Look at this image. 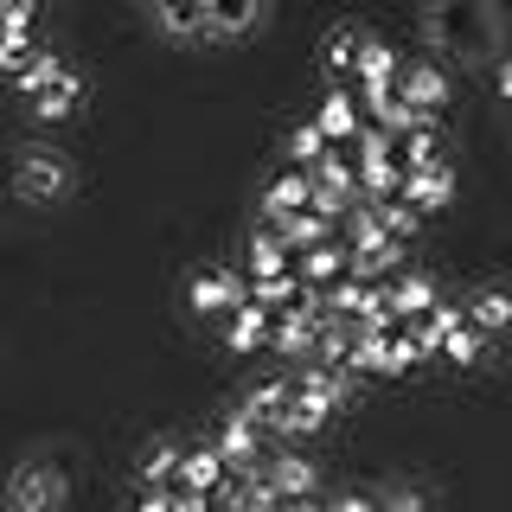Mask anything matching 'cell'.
Returning <instances> with one entry per match:
<instances>
[{
	"label": "cell",
	"instance_id": "6da1fadb",
	"mask_svg": "<svg viewBox=\"0 0 512 512\" xmlns=\"http://www.w3.org/2000/svg\"><path fill=\"white\" fill-rule=\"evenodd\" d=\"M320 320H327V295H320V288H308L295 308H282V314H276V333H269V346H276L282 359L308 365L314 352H320Z\"/></svg>",
	"mask_w": 512,
	"mask_h": 512
},
{
	"label": "cell",
	"instance_id": "b9f144b4",
	"mask_svg": "<svg viewBox=\"0 0 512 512\" xmlns=\"http://www.w3.org/2000/svg\"><path fill=\"white\" fill-rule=\"evenodd\" d=\"M282 512H333V500H320V493L314 500H282Z\"/></svg>",
	"mask_w": 512,
	"mask_h": 512
},
{
	"label": "cell",
	"instance_id": "7a4b0ae2",
	"mask_svg": "<svg viewBox=\"0 0 512 512\" xmlns=\"http://www.w3.org/2000/svg\"><path fill=\"white\" fill-rule=\"evenodd\" d=\"M359 199H365V186H359V160H352L346 148H333V154L314 167V212H327L333 224H340Z\"/></svg>",
	"mask_w": 512,
	"mask_h": 512
},
{
	"label": "cell",
	"instance_id": "7bdbcfd3",
	"mask_svg": "<svg viewBox=\"0 0 512 512\" xmlns=\"http://www.w3.org/2000/svg\"><path fill=\"white\" fill-rule=\"evenodd\" d=\"M180 493V487H173ZM180 512H212V500H205V493H180Z\"/></svg>",
	"mask_w": 512,
	"mask_h": 512
},
{
	"label": "cell",
	"instance_id": "ffe728a7",
	"mask_svg": "<svg viewBox=\"0 0 512 512\" xmlns=\"http://www.w3.org/2000/svg\"><path fill=\"white\" fill-rule=\"evenodd\" d=\"M340 224H346V250H384V244H397V237L384 231L378 199H359V205H352V212H346Z\"/></svg>",
	"mask_w": 512,
	"mask_h": 512
},
{
	"label": "cell",
	"instance_id": "1f68e13d",
	"mask_svg": "<svg viewBox=\"0 0 512 512\" xmlns=\"http://www.w3.org/2000/svg\"><path fill=\"white\" fill-rule=\"evenodd\" d=\"M64 71H71V64H64L58 52H45V45H39V58H32V64H26L20 77H13V90H20L26 103H32V96H39V90H52V84H58Z\"/></svg>",
	"mask_w": 512,
	"mask_h": 512
},
{
	"label": "cell",
	"instance_id": "74e56055",
	"mask_svg": "<svg viewBox=\"0 0 512 512\" xmlns=\"http://www.w3.org/2000/svg\"><path fill=\"white\" fill-rule=\"evenodd\" d=\"M480 346H487V333H480V327H474V320H468V327H461V333H448V346L436 352V359H455V365H474V359H480Z\"/></svg>",
	"mask_w": 512,
	"mask_h": 512
},
{
	"label": "cell",
	"instance_id": "60d3db41",
	"mask_svg": "<svg viewBox=\"0 0 512 512\" xmlns=\"http://www.w3.org/2000/svg\"><path fill=\"white\" fill-rule=\"evenodd\" d=\"M384 512H429V500L416 487H391V493H384Z\"/></svg>",
	"mask_w": 512,
	"mask_h": 512
},
{
	"label": "cell",
	"instance_id": "f35d334b",
	"mask_svg": "<svg viewBox=\"0 0 512 512\" xmlns=\"http://www.w3.org/2000/svg\"><path fill=\"white\" fill-rule=\"evenodd\" d=\"M333 512H384V493L378 487H352V493L333 500Z\"/></svg>",
	"mask_w": 512,
	"mask_h": 512
},
{
	"label": "cell",
	"instance_id": "8fae6325",
	"mask_svg": "<svg viewBox=\"0 0 512 512\" xmlns=\"http://www.w3.org/2000/svg\"><path fill=\"white\" fill-rule=\"evenodd\" d=\"M295 391H314L320 404H333V410H346L352 404V372L346 365H327V359H308V365H295Z\"/></svg>",
	"mask_w": 512,
	"mask_h": 512
},
{
	"label": "cell",
	"instance_id": "5b68a950",
	"mask_svg": "<svg viewBox=\"0 0 512 512\" xmlns=\"http://www.w3.org/2000/svg\"><path fill=\"white\" fill-rule=\"evenodd\" d=\"M180 493H205L212 500L218 487H231V468H224V455H218V442L205 436V442H192L186 455H180V480H173Z\"/></svg>",
	"mask_w": 512,
	"mask_h": 512
},
{
	"label": "cell",
	"instance_id": "52a82bcc",
	"mask_svg": "<svg viewBox=\"0 0 512 512\" xmlns=\"http://www.w3.org/2000/svg\"><path fill=\"white\" fill-rule=\"evenodd\" d=\"M186 295H192V308H199V314H218V320H224V314L237 308V301L250 295V282L237 276V269H199Z\"/></svg>",
	"mask_w": 512,
	"mask_h": 512
},
{
	"label": "cell",
	"instance_id": "ee69618b",
	"mask_svg": "<svg viewBox=\"0 0 512 512\" xmlns=\"http://www.w3.org/2000/svg\"><path fill=\"white\" fill-rule=\"evenodd\" d=\"M500 96H506V103H512V58L500 64Z\"/></svg>",
	"mask_w": 512,
	"mask_h": 512
},
{
	"label": "cell",
	"instance_id": "d590c367",
	"mask_svg": "<svg viewBox=\"0 0 512 512\" xmlns=\"http://www.w3.org/2000/svg\"><path fill=\"white\" fill-rule=\"evenodd\" d=\"M205 13H212V32H218V39H237V32L256 20V0H205Z\"/></svg>",
	"mask_w": 512,
	"mask_h": 512
},
{
	"label": "cell",
	"instance_id": "44dd1931",
	"mask_svg": "<svg viewBox=\"0 0 512 512\" xmlns=\"http://www.w3.org/2000/svg\"><path fill=\"white\" fill-rule=\"evenodd\" d=\"M397 71H404L397 45H384V39H365V52H359V71H352V84H359V90H378V84H397Z\"/></svg>",
	"mask_w": 512,
	"mask_h": 512
},
{
	"label": "cell",
	"instance_id": "4fadbf2b",
	"mask_svg": "<svg viewBox=\"0 0 512 512\" xmlns=\"http://www.w3.org/2000/svg\"><path fill=\"white\" fill-rule=\"evenodd\" d=\"M295 404V378H263V384H250V397H244V416L263 436H276L282 429V410Z\"/></svg>",
	"mask_w": 512,
	"mask_h": 512
},
{
	"label": "cell",
	"instance_id": "9a60e30c",
	"mask_svg": "<svg viewBox=\"0 0 512 512\" xmlns=\"http://www.w3.org/2000/svg\"><path fill=\"white\" fill-rule=\"evenodd\" d=\"M397 160H404V173H423V167H448L442 128H436V122H416L410 135H397Z\"/></svg>",
	"mask_w": 512,
	"mask_h": 512
},
{
	"label": "cell",
	"instance_id": "f1b7e54d",
	"mask_svg": "<svg viewBox=\"0 0 512 512\" xmlns=\"http://www.w3.org/2000/svg\"><path fill=\"white\" fill-rule=\"evenodd\" d=\"M167 32H180V39H199V32H212V13H205V0H154Z\"/></svg>",
	"mask_w": 512,
	"mask_h": 512
},
{
	"label": "cell",
	"instance_id": "7c38bea8",
	"mask_svg": "<svg viewBox=\"0 0 512 512\" xmlns=\"http://www.w3.org/2000/svg\"><path fill=\"white\" fill-rule=\"evenodd\" d=\"M263 474L276 480V493H282V500H314V493H320V468H314L308 455H295V448H276Z\"/></svg>",
	"mask_w": 512,
	"mask_h": 512
},
{
	"label": "cell",
	"instance_id": "ab89813d",
	"mask_svg": "<svg viewBox=\"0 0 512 512\" xmlns=\"http://www.w3.org/2000/svg\"><path fill=\"white\" fill-rule=\"evenodd\" d=\"M135 512H180V493H173V487H141Z\"/></svg>",
	"mask_w": 512,
	"mask_h": 512
},
{
	"label": "cell",
	"instance_id": "277c9868",
	"mask_svg": "<svg viewBox=\"0 0 512 512\" xmlns=\"http://www.w3.org/2000/svg\"><path fill=\"white\" fill-rule=\"evenodd\" d=\"M314 122H320V135L333 141V148H352L359 141V84H333L327 96H320V109H314Z\"/></svg>",
	"mask_w": 512,
	"mask_h": 512
},
{
	"label": "cell",
	"instance_id": "cb8c5ba5",
	"mask_svg": "<svg viewBox=\"0 0 512 512\" xmlns=\"http://www.w3.org/2000/svg\"><path fill=\"white\" fill-rule=\"evenodd\" d=\"M180 455H186L180 442H148V448L135 455L141 487H173V480H180Z\"/></svg>",
	"mask_w": 512,
	"mask_h": 512
},
{
	"label": "cell",
	"instance_id": "30bf717a",
	"mask_svg": "<svg viewBox=\"0 0 512 512\" xmlns=\"http://www.w3.org/2000/svg\"><path fill=\"white\" fill-rule=\"evenodd\" d=\"M308 205H314V173H301V167H282L276 180H269V192H263V218L269 224L308 212Z\"/></svg>",
	"mask_w": 512,
	"mask_h": 512
},
{
	"label": "cell",
	"instance_id": "d6986e66",
	"mask_svg": "<svg viewBox=\"0 0 512 512\" xmlns=\"http://www.w3.org/2000/svg\"><path fill=\"white\" fill-rule=\"evenodd\" d=\"M224 512H282V493L269 474H237L224 487Z\"/></svg>",
	"mask_w": 512,
	"mask_h": 512
},
{
	"label": "cell",
	"instance_id": "603a6c76",
	"mask_svg": "<svg viewBox=\"0 0 512 512\" xmlns=\"http://www.w3.org/2000/svg\"><path fill=\"white\" fill-rule=\"evenodd\" d=\"M333 416V404H320L314 391H295V404L282 410V429H276V442H301V436H314L320 423Z\"/></svg>",
	"mask_w": 512,
	"mask_h": 512
},
{
	"label": "cell",
	"instance_id": "f546056e",
	"mask_svg": "<svg viewBox=\"0 0 512 512\" xmlns=\"http://www.w3.org/2000/svg\"><path fill=\"white\" fill-rule=\"evenodd\" d=\"M250 295L263 301L269 314H282V308H295V301L308 295V282H301V269H288V276H263V282H250Z\"/></svg>",
	"mask_w": 512,
	"mask_h": 512
},
{
	"label": "cell",
	"instance_id": "ba28073f",
	"mask_svg": "<svg viewBox=\"0 0 512 512\" xmlns=\"http://www.w3.org/2000/svg\"><path fill=\"white\" fill-rule=\"evenodd\" d=\"M269 333H276V314H269L256 295H244L231 314H224V346H231V352H256V346H269Z\"/></svg>",
	"mask_w": 512,
	"mask_h": 512
},
{
	"label": "cell",
	"instance_id": "8992f818",
	"mask_svg": "<svg viewBox=\"0 0 512 512\" xmlns=\"http://www.w3.org/2000/svg\"><path fill=\"white\" fill-rule=\"evenodd\" d=\"M397 90H404V103L416 109V116H429V122H436L442 103H448V77L429 58H410L404 71H397Z\"/></svg>",
	"mask_w": 512,
	"mask_h": 512
},
{
	"label": "cell",
	"instance_id": "d4e9b609",
	"mask_svg": "<svg viewBox=\"0 0 512 512\" xmlns=\"http://www.w3.org/2000/svg\"><path fill=\"white\" fill-rule=\"evenodd\" d=\"M64 180H71V173H64L58 154H45V148H26L20 154V186L26 192H39V199H45V192H64Z\"/></svg>",
	"mask_w": 512,
	"mask_h": 512
},
{
	"label": "cell",
	"instance_id": "9c48e42d",
	"mask_svg": "<svg viewBox=\"0 0 512 512\" xmlns=\"http://www.w3.org/2000/svg\"><path fill=\"white\" fill-rule=\"evenodd\" d=\"M384 295H391V314H397V327H410V320H423L429 308H436V282L423 276V269H397L391 282H384Z\"/></svg>",
	"mask_w": 512,
	"mask_h": 512
},
{
	"label": "cell",
	"instance_id": "4dcf8cb0",
	"mask_svg": "<svg viewBox=\"0 0 512 512\" xmlns=\"http://www.w3.org/2000/svg\"><path fill=\"white\" fill-rule=\"evenodd\" d=\"M333 154V141L320 135V122H301L295 135H288V167H301V173H314L320 160Z\"/></svg>",
	"mask_w": 512,
	"mask_h": 512
},
{
	"label": "cell",
	"instance_id": "5bb4252c",
	"mask_svg": "<svg viewBox=\"0 0 512 512\" xmlns=\"http://www.w3.org/2000/svg\"><path fill=\"white\" fill-rule=\"evenodd\" d=\"M288 269H295V250H288V237L276 231V224L250 231V282H263V276H288Z\"/></svg>",
	"mask_w": 512,
	"mask_h": 512
},
{
	"label": "cell",
	"instance_id": "e575fe53",
	"mask_svg": "<svg viewBox=\"0 0 512 512\" xmlns=\"http://www.w3.org/2000/svg\"><path fill=\"white\" fill-rule=\"evenodd\" d=\"M71 109H77V71H64L52 90H39V96H32V116H39V122H64Z\"/></svg>",
	"mask_w": 512,
	"mask_h": 512
},
{
	"label": "cell",
	"instance_id": "8d00e7d4",
	"mask_svg": "<svg viewBox=\"0 0 512 512\" xmlns=\"http://www.w3.org/2000/svg\"><path fill=\"white\" fill-rule=\"evenodd\" d=\"M378 212H384V231H391L397 244H410V237H416V224H423V212H416L410 199H378Z\"/></svg>",
	"mask_w": 512,
	"mask_h": 512
},
{
	"label": "cell",
	"instance_id": "836d02e7",
	"mask_svg": "<svg viewBox=\"0 0 512 512\" xmlns=\"http://www.w3.org/2000/svg\"><path fill=\"white\" fill-rule=\"evenodd\" d=\"M423 359H429V352L416 346V333H410V327H397L391 340H384V365H378V378H404L410 365H423Z\"/></svg>",
	"mask_w": 512,
	"mask_h": 512
},
{
	"label": "cell",
	"instance_id": "d6a6232c",
	"mask_svg": "<svg viewBox=\"0 0 512 512\" xmlns=\"http://www.w3.org/2000/svg\"><path fill=\"white\" fill-rule=\"evenodd\" d=\"M32 58H39V39H32V26H0V71L20 77Z\"/></svg>",
	"mask_w": 512,
	"mask_h": 512
},
{
	"label": "cell",
	"instance_id": "83f0119b",
	"mask_svg": "<svg viewBox=\"0 0 512 512\" xmlns=\"http://www.w3.org/2000/svg\"><path fill=\"white\" fill-rule=\"evenodd\" d=\"M461 308H468V320H474L480 333H500V327H512V295H506V288H480V295H468Z\"/></svg>",
	"mask_w": 512,
	"mask_h": 512
},
{
	"label": "cell",
	"instance_id": "2e32d148",
	"mask_svg": "<svg viewBox=\"0 0 512 512\" xmlns=\"http://www.w3.org/2000/svg\"><path fill=\"white\" fill-rule=\"evenodd\" d=\"M295 269H301V282L308 288H333L352 269V250L340 244V237H333V244H320V250H301L295 256Z\"/></svg>",
	"mask_w": 512,
	"mask_h": 512
},
{
	"label": "cell",
	"instance_id": "ac0fdd59",
	"mask_svg": "<svg viewBox=\"0 0 512 512\" xmlns=\"http://www.w3.org/2000/svg\"><path fill=\"white\" fill-rule=\"evenodd\" d=\"M461 327H468V308H461V301H436L423 320H410V333H416V346H423V352H442L448 333H461Z\"/></svg>",
	"mask_w": 512,
	"mask_h": 512
},
{
	"label": "cell",
	"instance_id": "7402d4cb",
	"mask_svg": "<svg viewBox=\"0 0 512 512\" xmlns=\"http://www.w3.org/2000/svg\"><path fill=\"white\" fill-rule=\"evenodd\" d=\"M448 192H455V173L423 167V173H404V192H397V199H410L416 212H436V205H448Z\"/></svg>",
	"mask_w": 512,
	"mask_h": 512
},
{
	"label": "cell",
	"instance_id": "4316f807",
	"mask_svg": "<svg viewBox=\"0 0 512 512\" xmlns=\"http://www.w3.org/2000/svg\"><path fill=\"white\" fill-rule=\"evenodd\" d=\"M58 474H45V468H26L20 480H13V512H52L58 506Z\"/></svg>",
	"mask_w": 512,
	"mask_h": 512
},
{
	"label": "cell",
	"instance_id": "e0dca14e",
	"mask_svg": "<svg viewBox=\"0 0 512 512\" xmlns=\"http://www.w3.org/2000/svg\"><path fill=\"white\" fill-rule=\"evenodd\" d=\"M359 52H365V32L352 26V20L327 32V45H320V64H327V77H333V84H346V77L359 71Z\"/></svg>",
	"mask_w": 512,
	"mask_h": 512
},
{
	"label": "cell",
	"instance_id": "3957f363",
	"mask_svg": "<svg viewBox=\"0 0 512 512\" xmlns=\"http://www.w3.org/2000/svg\"><path fill=\"white\" fill-rule=\"evenodd\" d=\"M212 442H218V455H224V468H231V480H237V474H263V468H269V448H263L269 436L250 423L244 410L224 416V423L212 429Z\"/></svg>",
	"mask_w": 512,
	"mask_h": 512
},
{
	"label": "cell",
	"instance_id": "484cf974",
	"mask_svg": "<svg viewBox=\"0 0 512 512\" xmlns=\"http://www.w3.org/2000/svg\"><path fill=\"white\" fill-rule=\"evenodd\" d=\"M276 231L288 237V250H320V244H333V218L327 212H314V205H308V212H295V218H282L276 224Z\"/></svg>",
	"mask_w": 512,
	"mask_h": 512
},
{
	"label": "cell",
	"instance_id": "f6af8a7d",
	"mask_svg": "<svg viewBox=\"0 0 512 512\" xmlns=\"http://www.w3.org/2000/svg\"><path fill=\"white\" fill-rule=\"evenodd\" d=\"M506 58H512V52H506Z\"/></svg>",
	"mask_w": 512,
	"mask_h": 512
}]
</instances>
